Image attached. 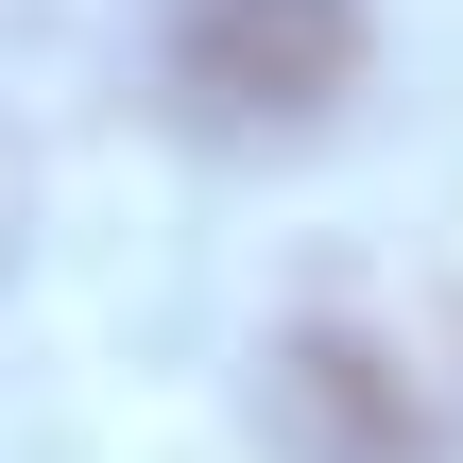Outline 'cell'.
I'll return each instance as SVG.
<instances>
[{
	"instance_id": "obj_1",
	"label": "cell",
	"mask_w": 463,
	"mask_h": 463,
	"mask_svg": "<svg viewBox=\"0 0 463 463\" xmlns=\"http://www.w3.org/2000/svg\"><path fill=\"white\" fill-rule=\"evenodd\" d=\"M361 86V0H155V103L206 155H275L344 120Z\"/></svg>"
},
{
	"instance_id": "obj_2",
	"label": "cell",
	"mask_w": 463,
	"mask_h": 463,
	"mask_svg": "<svg viewBox=\"0 0 463 463\" xmlns=\"http://www.w3.org/2000/svg\"><path fill=\"white\" fill-rule=\"evenodd\" d=\"M258 447L275 463H463V412L361 326H275L258 344Z\"/></svg>"
}]
</instances>
